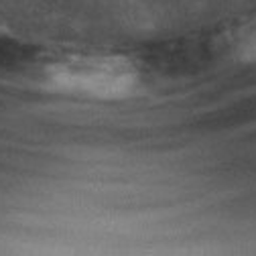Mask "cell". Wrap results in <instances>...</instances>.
I'll return each mask as SVG.
<instances>
[{"mask_svg": "<svg viewBox=\"0 0 256 256\" xmlns=\"http://www.w3.org/2000/svg\"><path fill=\"white\" fill-rule=\"evenodd\" d=\"M55 84L96 96H118L132 86V76L114 63H80L55 74Z\"/></svg>", "mask_w": 256, "mask_h": 256, "instance_id": "6da1fadb", "label": "cell"}]
</instances>
